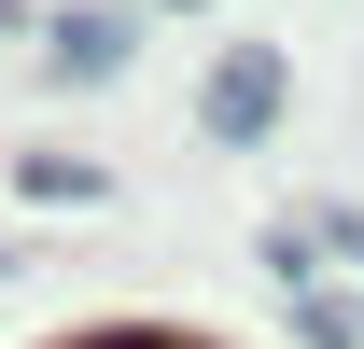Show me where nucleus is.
Listing matches in <instances>:
<instances>
[{
  "label": "nucleus",
  "instance_id": "1",
  "mask_svg": "<svg viewBox=\"0 0 364 349\" xmlns=\"http://www.w3.org/2000/svg\"><path fill=\"white\" fill-rule=\"evenodd\" d=\"M267 112H280V70H267V56H225V70H210V126H225V140H252Z\"/></svg>",
  "mask_w": 364,
  "mask_h": 349
},
{
  "label": "nucleus",
  "instance_id": "2",
  "mask_svg": "<svg viewBox=\"0 0 364 349\" xmlns=\"http://www.w3.org/2000/svg\"><path fill=\"white\" fill-rule=\"evenodd\" d=\"M56 56H70V70H112V56H127V28H112V14H70V28H56Z\"/></svg>",
  "mask_w": 364,
  "mask_h": 349
},
{
  "label": "nucleus",
  "instance_id": "3",
  "mask_svg": "<svg viewBox=\"0 0 364 349\" xmlns=\"http://www.w3.org/2000/svg\"><path fill=\"white\" fill-rule=\"evenodd\" d=\"M98 349H168V336H98Z\"/></svg>",
  "mask_w": 364,
  "mask_h": 349
}]
</instances>
